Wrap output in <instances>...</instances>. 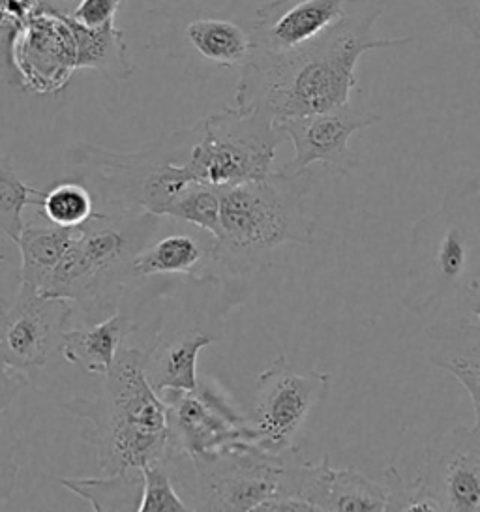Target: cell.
Segmentation results:
<instances>
[{
    "label": "cell",
    "instance_id": "30bf717a",
    "mask_svg": "<svg viewBox=\"0 0 480 512\" xmlns=\"http://www.w3.org/2000/svg\"><path fill=\"white\" fill-rule=\"evenodd\" d=\"M407 511L480 512V441L469 426L439 434L409 482Z\"/></svg>",
    "mask_w": 480,
    "mask_h": 512
},
{
    "label": "cell",
    "instance_id": "4fadbf2b",
    "mask_svg": "<svg viewBox=\"0 0 480 512\" xmlns=\"http://www.w3.org/2000/svg\"><path fill=\"white\" fill-rule=\"evenodd\" d=\"M297 499L304 511L392 512L407 511L411 488L396 466L381 479H370L357 469H334L325 456L319 464L304 462Z\"/></svg>",
    "mask_w": 480,
    "mask_h": 512
},
{
    "label": "cell",
    "instance_id": "484cf974",
    "mask_svg": "<svg viewBox=\"0 0 480 512\" xmlns=\"http://www.w3.org/2000/svg\"><path fill=\"white\" fill-rule=\"evenodd\" d=\"M36 212L53 226L79 227L89 222L98 207L89 188L74 177H68L42 192Z\"/></svg>",
    "mask_w": 480,
    "mask_h": 512
},
{
    "label": "cell",
    "instance_id": "1f68e13d",
    "mask_svg": "<svg viewBox=\"0 0 480 512\" xmlns=\"http://www.w3.org/2000/svg\"><path fill=\"white\" fill-rule=\"evenodd\" d=\"M30 381L32 379L27 374L15 370L8 364L4 357V351H2V344H0V413L10 411V407L14 406L19 394L29 387Z\"/></svg>",
    "mask_w": 480,
    "mask_h": 512
},
{
    "label": "cell",
    "instance_id": "6da1fadb",
    "mask_svg": "<svg viewBox=\"0 0 480 512\" xmlns=\"http://www.w3.org/2000/svg\"><path fill=\"white\" fill-rule=\"evenodd\" d=\"M387 2L345 0L342 16L306 46L280 55L252 53L240 66L235 106L261 111L274 122L345 106L364 53L413 42L411 36H377L375 23Z\"/></svg>",
    "mask_w": 480,
    "mask_h": 512
},
{
    "label": "cell",
    "instance_id": "9c48e42d",
    "mask_svg": "<svg viewBox=\"0 0 480 512\" xmlns=\"http://www.w3.org/2000/svg\"><path fill=\"white\" fill-rule=\"evenodd\" d=\"M329 372L295 370L285 355L276 357L255 379L248 411L252 443L269 452L293 447L308 415L329 391Z\"/></svg>",
    "mask_w": 480,
    "mask_h": 512
},
{
    "label": "cell",
    "instance_id": "8992f818",
    "mask_svg": "<svg viewBox=\"0 0 480 512\" xmlns=\"http://www.w3.org/2000/svg\"><path fill=\"white\" fill-rule=\"evenodd\" d=\"M190 128L135 152H115L89 143L68 151L70 177L83 182L104 211H147L167 216L171 205L197 184L186 169Z\"/></svg>",
    "mask_w": 480,
    "mask_h": 512
},
{
    "label": "cell",
    "instance_id": "cb8c5ba5",
    "mask_svg": "<svg viewBox=\"0 0 480 512\" xmlns=\"http://www.w3.org/2000/svg\"><path fill=\"white\" fill-rule=\"evenodd\" d=\"M60 484L85 499L92 511H137L141 501V471L130 475H105V479H62Z\"/></svg>",
    "mask_w": 480,
    "mask_h": 512
},
{
    "label": "cell",
    "instance_id": "ffe728a7",
    "mask_svg": "<svg viewBox=\"0 0 480 512\" xmlns=\"http://www.w3.org/2000/svg\"><path fill=\"white\" fill-rule=\"evenodd\" d=\"M216 342V336L201 329L175 332L145 351V376L150 387L160 396L169 392H190L197 389V357Z\"/></svg>",
    "mask_w": 480,
    "mask_h": 512
},
{
    "label": "cell",
    "instance_id": "f546056e",
    "mask_svg": "<svg viewBox=\"0 0 480 512\" xmlns=\"http://www.w3.org/2000/svg\"><path fill=\"white\" fill-rule=\"evenodd\" d=\"M450 25L480 42V0H428Z\"/></svg>",
    "mask_w": 480,
    "mask_h": 512
},
{
    "label": "cell",
    "instance_id": "4dcf8cb0",
    "mask_svg": "<svg viewBox=\"0 0 480 512\" xmlns=\"http://www.w3.org/2000/svg\"><path fill=\"white\" fill-rule=\"evenodd\" d=\"M120 4L122 0H79L77 8L68 16L87 29H98L115 21Z\"/></svg>",
    "mask_w": 480,
    "mask_h": 512
},
{
    "label": "cell",
    "instance_id": "836d02e7",
    "mask_svg": "<svg viewBox=\"0 0 480 512\" xmlns=\"http://www.w3.org/2000/svg\"><path fill=\"white\" fill-rule=\"evenodd\" d=\"M44 2H53V0H44Z\"/></svg>",
    "mask_w": 480,
    "mask_h": 512
},
{
    "label": "cell",
    "instance_id": "603a6c76",
    "mask_svg": "<svg viewBox=\"0 0 480 512\" xmlns=\"http://www.w3.org/2000/svg\"><path fill=\"white\" fill-rule=\"evenodd\" d=\"M77 46V68H94L109 79H128L134 66L128 57L124 32L117 29L115 21L98 29H87L68 16Z\"/></svg>",
    "mask_w": 480,
    "mask_h": 512
},
{
    "label": "cell",
    "instance_id": "d6986e66",
    "mask_svg": "<svg viewBox=\"0 0 480 512\" xmlns=\"http://www.w3.org/2000/svg\"><path fill=\"white\" fill-rule=\"evenodd\" d=\"M428 336L437 342L430 361L464 385L475 407L473 436L480 441V331L469 317L428 325Z\"/></svg>",
    "mask_w": 480,
    "mask_h": 512
},
{
    "label": "cell",
    "instance_id": "7402d4cb",
    "mask_svg": "<svg viewBox=\"0 0 480 512\" xmlns=\"http://www.w3.org/2000/svg\"><path fill=\"white\" fill-rule=\"evenodd\" d=\"M77 227L45 224H25L15 248L21 256V269L17 282L40 289L45 278L66 256L75 241Z\"/></svg>",
    "mask_w": 480,
    "mask_h": 512
},
{
    "label": "cell",
    "instance_id": "7c38bea8",
    "mask_svg": "<svg viewBox=\"0 0 480 512\" xmlns=\"http://www.w3.org/2000/svg\"><path fill=\"white\" fill-rule=\"evenodd\" d=\"M162 400L167 406L173 452L195 458L239 441L252 443L248 413L216 387L199 381L195 391L169 392Z\"/></svg>",
    "mask_w": 480,
    "mask_h": 512
},
{
    "label": "cell",
    "instance_id": "4316f807",
    "mask_svg": "<svg viewBox=\"0 0 480 512\" xmlns=\"http://www.w3.org/2000/svg\"><path fill=\"white\" fill-rule=\"evenodd\" d=\"M167 218H175L190 226L209 231L218 239L220 233V194L216 188L205 184L190 186L182 196L171 205Z\"/></svg>",
    "mask_w": 480,
    "mask_h": 512
},
{
    "label": "cell",
    "instance_id": "7a4b0ae2",
    "mask_svg": "<svg viewBox=\"0 0 480 512\" xmlns=\"http://www.w3.org/2000/svg\"><path fill=\"white\" fill-rule=\"evenodd\" d=\"M480 286V179L462 175L411 229L405 308L428 325L469 317Z\"/></svg>",
    "mask_w": 480,
    "mask_h": 512
},
{
    "label": "cell",
    "instance_id": "52a82bcc",
    "mask_svg": "<svg viewBox=\"0 0 480 512\" xmlns=\"http://www.w3.org/2000/svg\"><path fill=\"white\" fill-rule=\"evenodd\" d=\"M173 454L190 467L192 482H182V486L194 494L192 511H304L297 492L306 458L297 447L269 452L255 443L239 441L195 458Z\"/></svg>",
    "mask_w": 480,
    "mask_h": 512
},
{
    "label": "cell",
    "instance_id": "d4e9b609",
    "mask_svg": "<svg viewBox=\"0 0 480 512\" xmlns=\"http://www.w3.org/2000/svg\"><path fill=\"white\" fill-rule=\"evenodd\" d=\"M42 192L23 181L8 154H0V237L15 244L25 227V209L40 205Z\"/></svg>",
    "mask_w": 480,
    "mask_h": 512
},
{
    "label": "cell",
    "instance_id": "83f0119b",
    "mask_svg": "<svg viewBox=\"0 0 480 512\" xmlns=\"http://www.w3.org/2000/svg\"><path fill=\"white\" fill-rule=\"evenodd\" d=\"M141 477H143V486H141V501L137 505V512L192 511L173 484L167 460L143 467Z\"/></svg>",
    "mask_w": 480,
    "mask_h": 512
},
{
    "label": "cell",
    "instance_id": "e0dca14e",
    "mask_svg": "<svg viewBox=\"0 0 480 512\" xmlns=\"http://www.w3.org/2000/svg\"><path fill=\"white\" fill-rule=\"evenodd\" d=\"M345 0H270L248 23L252 53L280 55L306 46L342 16Z\"/></svg>",
    "mask_w": 480,
    "mask_h": 512
},
{
    "label": "cell",
    "instance_id": "3957f363",
    "mask_svg": "<svg viewBox=\"0 0 480 512\" xmlns=\"http://www.w3.org/2000/svg\"><path fill=\"white\" fill-rule=\"evenodd\" d=\"M145 349L122 347L96 398H75L66 409L87 424L104 475H130L165 462L171 449L167 406L143 370Z\"/></svg>",
    "mask_w": 480,
    "mask_h": 512
},
{
    "label": "cell",
    "instance_id": "8fae6325",
    "mask_svg": "<svg viewBox=\"0 0 480 512\" xmlns=\"http://www.w3.org/2000/svg\"><path fill=\"white\" fill-rule=\"evenodd\" d=\"M74 302L19 284L14 301L0 306V344L8 364L32 379L53 355L74 316Z\"/></svg>",
    "mask_w": 480,
    "mask_h": 512
},
{
    "label": "cell",
    "instance_id": "5bb4252c",
    "mask_svg": "<svg viewBox=\"0 0 480 512\" xmlns=\"http://www.w3.org/2000/svg\"><path fill=\"white\" fill-rule=\"evenodd\" d=\"M379 121L381 115L349 100L330 111L276 122V128L291 139L295 149V158L284 167L304 173L314 164H323L336 177H347L359 167V160L349 151V139Z\"/></svg>",
    "mask_w": 480,
    "mask_h": 512
},
{
    "label": "cell",
    "instance_id": "d6a6232c",
    "mask_svg": "<svg viewBox=\"0 0 480 512\" xmlns=\"http://www.w3.org/2000/svg\"><path fill=\"white\" fill-rule=\"evenodd\" d=\"M467 312H469V316H475V319H477V327H479L480 331V286L477 287L475 293L471 295L469 304H467Z\"/></svg>",
    "mask_w": 480,
    "mask_h": 512
},
{
    "label": "cell",
    "instance_id": "2e32d148",
    "mask_svg": "<svg viewBox=\"0 0 480 512\" xmlns=\"http://www.w3.org/2000/svg\"><path fill=\"white\" fill-rule=\"evenodd\" d=\"M14 68L25 89L53 94L77 70V46L66 14L47 8L30 17L14 38Z\"/></svg>",
    "mask_w": 480,
    "mask_h": 512
},
{
    "label": "cell",
    "instance_id": "ac0fdd59",
    "mask_svg": "<svg viewBox=\"0 0 480 512\" xmlns=\"http://www.w3.org/2000/svg\"><path fill=\"white\" fill-rule=\"evenodd\" d=\"M164 220L152 241L135 257V278L180 274L195 282H222L216 237L186 222H180V227H164Z\"/></svg>",
    "mask_w": 480,
    "mask_h": 512
},
{
    "label": "cell",
    "instance_id": "9a60e30c",
    "mask_svg": "<svg viewBox=\"0 0 480 512\" xmlns=\"http://www.w3.org/2000/svg\"><path fill=\"white\" fill-rule=\"evenodd\" d=\"M150 14L165 23L164 31L156 32L154 46L165 47L179 57H192L205 64L222 68L242 66L252 55V38L248 23L216 16L209 10L190 8H156Z\"/></svg>",
    "mask_w": 480,
    "mask_h": 512
},
{
    "label": "cell",
    "instance_id": "44dd1931",
    "mask_svg": "<svg viewBox=\"0 0 480 512\" xmlns=\"http://www.w3.org/2000/svg\"><path fill=\"white\" fill-rule=\"evenodd\" d=\"M135 331L137 323L132 317L115 312L85 329L64 332L60 355L87 376L104 377L111 370L126 338Z\"/></svg>",
    "mask_w": 480,
    "mask_h": 512
},
{
    "label": "cell",
    "instance_id": "ba28073f",
    "mask_svg": "<svg viewBox=\"0 0 480 512\" xmlns=\"http://www.w3.org/2000/svg\"><path fill=\"white\" fill-rule=\"evenodd\" d=\"M192 128L186 169L197 184L227 188L269 175L285 136L269 115L224 107Z\"/></svg>",
    "mask_w": 480,
    "mask_h": 512
},
{
    "label": "cell",
    "instance_id": "5b68a950",
    "mask_svg": "<svg viewBox=\"0 0 480 512\" xmlns=\"http://www.w3.org/2000/svg\"><path fill=\"white\" fill-rule=\"evenodd\" d=\"M164 216L147 211H104L77 227L75 241L44 280L40 293L74 302L85 314L104 312L135 280L132 263L152 241Z\"/></svg>",
    "mask_w": 480,
    "mask_h": 512
},
{
    "label": "cell",
    "instance_id": "277c9868",
    "mask_svg": "<svg viewBox=\"0 0 480 512\" xmlns=\"http://www.w3.org/2000/svg\"><path fill=\"white\" fill-rule=\"evenodd\" d=\"M312 169L270 171L263 179L220 188L218 265L222 280L263 269V259L284 244L314 242Z\"/></svg>",
    "mask_w": 480,
    "mask_h": 512
},
{
    "label": "cell",
    "instance_id": "f1b7e54d",
    "mask_svg": "<svg viewBox=\"0 0 480 512\" xmlns=\"http://www.w3.org/2000/svg\"><path fill=\"white\" fill-rule=\"evenodd\" d=\"M21 441L15 434L14 424L8 419V413H0V511L12 499L17 482V454Z\"/></svg>",
    "mask_w": 480,
    "mask_h": 512
}]
</instances>
